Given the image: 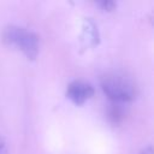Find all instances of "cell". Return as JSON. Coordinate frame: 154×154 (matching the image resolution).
<instances>
[{
  "instance_id": "obj_1",
  "label": "cell",
  "mask_w": 154,
  "mask_h": 154,
  "mask_svg": "<svg viewBox=\"0 0 154 154\" xmlns=\"http://www.w3.org/2000/svg\"><path fill=\"white\" fill-rule=\"evenodd\" d=\"M4 41L8 45H16L19 47L28 58L34 59L38 52V37L31 32L25 30L24 28L8 25L2 34Z\"/></svg>"
},
{
  "instance_id": "obj_2",
  "label": "cell",
  "mask_w": 154,
  "mask_h": 154,
  "mask_svg": "<svg viewBox=\"0 0 154 154\" xmlns=\"http://www.w3.org/2000/svg\"><path fill=\"white\" fill-rule=\"evenodd\" d=\"M105 94L114 101H129L135 96V85L125 76L119 73L106 75L101 81Z\"/></svg>"
},
{
  "instance_id": "obj_3",
  "label": "cell",
  "mask_w": 154,
  "mask_h": 154,
  "mask_svg": "<svg viewBox=\"0 0 154 154\" xmlns=\"http://www.w3.org/2000/svg\"><path fill=\"white\" fill-rule=\"evenodd\" d=\"M67 96L77 105H82L87 99H89L94 94V89L90 84L82 81H73L69 84Z\"/></svg>"
},
{
  "instance_id": "obj_4",
  "label": "cell",
  "mask_w": 154,
  "mask_h": 154,
  "mask_svg": "<svg viewBox=\"0 0 154 154\" xmlns=\"http://www.w3.org/2000/svg\"><path fill=\"white\" fill-rule=\"evenodd\" d=\"M100 5L103 7V8H106V10H112L114 6H116V4L113 2V1H101L100 2Z\"/></svg>"
},
{
  "instance_id": "obj_5",
  "label": "cell",
  "mask_w": 154,
  "mask_h": 154,
  "mask_svg": "<svg viewBox=\"0 0 154 154\" xmlns=\"http://www.w3.org/2000/svg\"><path fill=\"white\" fill-rule=\"evenodd\" d=\"M0 154H7V148H6L5 141L1 136H0Z\"/></svg>"
},
{
  "instance_id": "obj_6",
  "label": "cell",
  "mask_w": 154,
  "mask_h": 154,
  "mask_svg": "<svg viewBox=\"0 0 154 154\" xmlns=\"http://www.w3.org/2000/svg\"><path fill=\"white\" fill-rule=\"evenodd\" d=\"M141 154H153V150H152V147H148V148H146Z\"/></svg>"
}]
</instances>
